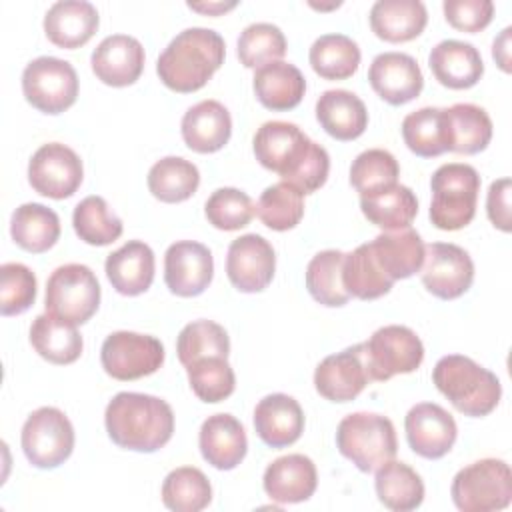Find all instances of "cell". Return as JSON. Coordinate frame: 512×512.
Segmentation results:
<instances>
[{
    "label": "cell",
    "instance_id": "obj_49",
    "mask_svg": "<svg viewBox=\"0 0 512 512\" xmlns=\"http://www.w3.org/2000/svg\"><path fill=\"white\" fill-rule=\"evenodd\" d=\"M208 222L218 230H240L254 218L252 198L238 188H218L204 204Z\"/></svg>",
    "mask_w": 512,
    "mask_h": 512
},
{
    "label": "cell",
    "instance_id": "obj_17",
    "mask_svg": "<svg viewBox=\"0 0 512 512\" xmlns=\"http://www.w3.org/2000/svg\"><path fill=\"white\" fill-rule=\"evenodd\" d=\"M404 430L412 452L428 460L446 456L458 436L452 414L434 402L412 406L404 418Z\"/></svg>",
    "mask_w": 512,
    "mask_h": 512
},
{
    "label": "cell",
    "instance_id": "obj_50",
    "mask_svg": "<svg viewBox=\"0 0 512 512\" xmlns=\"http://www.w3.org/2000/svg\"><path fill=\"white\" fill-rule=\"evenodd\" d=\"M36 300V276L20 262L0 266V312L16 316L26 312Z\"/></svg>",
    "mask_w": 512,
    "mask_h": 512
},
{
    "label": "cell",
    "instance_id": "obj_52",
    "mask_svg": "<svg viewBox=\"0 0 512 512\" xmlns=\"http://www.w3.org/2000/svg\"><path fill=\"white\" fill-rule=\"evenodd\" d=\"M486 212L496 228L510 232V178H500L490 184L486 196Z\"/></svg>",
    "mask_w": 512,
    "mask_h": 512
},
{
    "label": "cell",
    "instance_id": "obj_47",
    "mask_svg": "<svg viewBox=\"0 0 512 512\" xmlns=\"http://www.w3.org/2000/svg\"><path fill=\"white\" fill-rule=\"evenodd\" d=\"M188 382L192 392L202 402H222L226 400L236 386V376L232 366L228 364V358L222 356H210L196 360L194 364L186 366Z\"/></svg>",
    "mask_w": 512,
    "mask_h": 512
},
{
    "label": "cell",
    "instance_id": "obj_37",
    "mask_svg": "<svg viewBox=\"0 0 512 512\" xmlns=\"http://www.w3.org/2000/svg\"><path fill=\"white\" fill-rule=\"evenodd\" d=\"M342 280L348 294L360 300H376L388 294L394 284V280L380 268L370 242L344 254Z\"/></svg>",
    "mask_w": 512,
    "mask_h": 512
},
{
    "label": "cell",
    "instance_id": "obj_6",
    "mask_svg": "<svg viewBox=\"0 0 512 512\" xmlns=\"http://www.w3.org/2000/svg\"><path fill=\"white\" fill-rule=\"evenodd\" d=\"M336 446L362 472H374L398 450L392 420L374 412L344 416L336 430Z\"/></svg>",
    "mask_w": 512,
    "mask_h": 512
},
{
    "label": "cell",
    "instance_id": "obj_25",
    "mask_svg": "<svg viewBox=\"0 0 512 512\" xmlns=\"http://www.w3.org/2000/svg\"><path fill=\"white\" fill-rule=\"evenodd\" d=\"M428 66L434 78L452 90L472 88L484 74V62L470 42L442 40L428 54Z\"/></svg>",
    "mask_w": 512,
    "mask_h": 512
},
{
    "label": "cell",
    "instance_id": "obj_27",
    "mask_svg": "<svg viewBox=\"0 0 512 512\" xmlns=\"http://www.w3.org/2000/svg\"><path fill=\"white\" fill-rule=\"evenodd\" d=\"M154 252L142 240H128L108 254L104 270L118 294L138 296L146 292L154 280Z\"/></svg>",
    "mask_w": 512,
    "mask_h": 512
},
{
    "label": "cell",
    "instance_id": "obj_9",
    "mask_svg": "<svg viewBox=\"0 0 512 512\" xmlns=\"http://www.w3.org/2000/svg\"><path fill=\"white\" fill-rule=\"evenodd\" d=\"M26 460L36 468H56L64 464L74 450V428L68 416L54 408L42 406L34 410L20 434Z\"/></svg>",
    "mask_w": 512,
    "mask_h": 512
},
{
    "label": "cell",
    "instance_id": "obj_19",
    "mask_svg": "<svg viewBox=\"0 0 512 512\" xmlns=\"http://www.w3.org/2000/svg\"><path fill=\"white\" fill-rule=\"evenodd\" d=\"M372 90L392 106L414 100L424 88V76L418 62L404 52L378 54L368 70Z\"/></svg>",
    "mask_w": 512,
    "mask_h": 512
},
{
    "label": "cell",
    "instance_id": "obj_43",
    "mask_svg": "<svg viewBox=\"0 0 512 512\" xmlns=\"http://www.w3.org/2000/svg\"><path fill=\"white\" fill-rule=\"evenodd\" d=\"M404 144L422 158H434L446 152L444 108L426 106L410 112L402 120Z\"/></svg>",
    "mask_w": 512,
    "mask_h": 512
},
{
    "label": "cell",
    "instance_id": "obj_35",
    "mask_svg": "<svg viewBox=\"0 0 512 512\" xmlns=\"http://www.w3.org/2000/svg\"><path fill=\"white\" fill-rule=\"evenodd\" d=\"M30 344L52 364H72L80 358L84 342L76 326L52 316L40 314L30 326Z\"/></svg>",
    "mask_w": 512,
    "mask_h": 512
},
{
    "label": "cell",
    "instance_id": "obj_24",
    "mask_svg": "<svg viewBox=\"0 0 512 512\" xmlns=\"http://www.w3.org/2000/svg\"><path fill=\"white\" fill-rule=\"evenodd\" d=\"M98 24V10L86 0L54 2L44 16V32L48 40L66 50L84 46L96 34Z\"/></svg>",
    "mask_w": 512,
    "mask_h": 512
},
{
    "label": "cell",
    "instance_id": "obj_54",
    "mask_svg": "<svg viewBox=\"0 0 512 512\" xmlns=\"http://www.w3.org/2000/svg\"><path fill=\"white\" fill-rule=\"evenodd\" d=\"M236 6V2H206V4H196V2H188V8L202 12V14H222L226 10H232Z\"/></svg>",
    "mask_w": 512,
    "mask_h": 512
},
{
    "label": "cell",
    "instance_id": "obj_41",
    "mask_svg": "<svg viewBox=\"0 0 512 512\" xmlns=\"http://www.w3.org/2000/svg\"><path fill=\"white\" fill-rule=\"evenodd\" d=\"M210 500L212 486L206 474L194 466H180L162 482V502L174 512H200Z\"/></svg>",
    "mask_w": 512,
    "mask_h": 512
},
{
    "label": "cell",
    "instance_id": "obj_33",
    "mask_svg": "<svg viewBox=\"0 0 512 512\" xmlns=\"http://www.w3.org/2000/svg\"><path fill=\"white\" fill-rule=\"evenodd\" d=\"M360 208L370 224L384 232H392L410 228L418 214V200L408 186L396 182L388 188L360 196Z\"/></svg>",
    "mask_w": 512,
    "mask_h": 512
},
{
    "label": "cell",
    "instance_id": "obj_4",
    "mask_svg": "<svg viewBox=\"0 0 512 512\" xmlns=\"http://www.w3.org/2000/svg\"><path fill=\"white\" fill-rule=\"evenodd\" d=\"M432 382L458 412L472 418L490 414L502 396L498 376L462 354L442 356L432 370Z\"/></svg>",
    "mask_w": 512,
    "mask_h": 512
},
{
    "label": "cell",
    "instance_id": "obj_13",
    "mask_svg": "<svg viewBox=\"0 0 512 512\" xmlns=\"http://www.w3.org/2000/svg\"><path fill=\"white\" fill-rule=\"evenodd\" d=\"M84 178L80 156L60 142L42 144L28 162L30 186L48 198L64 200L72 196Z\"/></svg>",
    "mask_w": 512,
    "mask_h": 512
},
{
    "label": "cell",
    "instance_id": "obj_28",
    "mask_svg": "<svg viewBox=\"0 0 512 512\" xmlns=\"http://www.w3.org/2000/svg\"><path fill=\"white\" fill-rule=\"evenodd\" d=\"M258 102L274 112L296 108L306 92L304 74L290 62H268L256 68L252 78Z\"/></svg>",
    "mask_w": 512,
    "mask_h": 512
},
{
    "label": "cell",
    "instance_id": "obj_21",
    "mask_svg": "<svg viewBox=\"0 0 512 512\" xmlns=\"http://www.w3.org/2000/svg\"><path fill=\"white\" fill-rule=\"evenodd\" d=\"M254 430L270 448L294 444L304 432V412L298 400L282 392L264 396L254 408Z\"/></svg>",
    "mask_w": 512,
    "mask_h": 512
},
{
    "label": "cell",
    "instance_id": "obj_20",
    "mask_svg": "<svg viewBox=\"0 0 512 512\" xmlns=\"http://www.w3.org/2000/svg\"><path fill=\"white\" fill-rule=\"evenodd\" d=\"M92 72L108 86H130L144 70V48L128 34L106 36L90 56Z\"/></svg>",
    "mask_w": 512,
    "mask_h": 512
},
{
    "label": "cell",
    "instance_id": "obj_11",
    "mask_svg": "<svg viewBox=\"0 0 512 512\" xmlns=\"http://www.w3.org/2000/svg\"><path fill=\"white\" fill-rule=\"evenodd\" d=\"M22 92L28 104L44 114L68 110L78 96V74L66 60L38 56L22 72Z\"/></svg>",
    "mask_w": 512,
    "mask_h": 512
},
{
    "label": "cell",
    "instance_id": "obj_26",
    "mask_svg": "<svg viewBox=\"0 0 512 512\" xmlns=\"http://www.w3.org/2000/svg\"><path fill=\"white\" fill-rule=\"evenodd\" d=\"M180 130L190 150L210 154L228 144L232 118L226 106L218 100H202L184 112Z\"/></svg>",
    "mask_w": 512,
    "mask_h": 512
},
{
    "label": "cell",
    "instance_id": "obj_7",
    "mask_svg": "<svg viewBox=\"0 0 512 512\" xmlns=\"http://www.w3.org/2000/svg\"><path fill=\"white\" fill-rule=\"evenodd\" d=\"M452 502L462 512L502 510L512 500L510 466L500 458H482L456 472Z\"/></svg>",
    "mask_w": 512,
    "mask_h": 512
},
{
    "label": "cell",
    "instance_id": "obj_51",
    "mask_svg": "<svg viewBox=\"0 0 512 512\" xmlns=\"http://www.w3.org/2000/svg\"><path fill=\"white\" fill-rule=\"evenodd\" d=\"M442 10L448 24L462 32H480L494 16L490 0H444Z\"/></svg>",
    "mask_w": 512,
    "mask_h": 512
},
{
    "label": "cell",
    "instance_id": "obj_36",
    "mask_svg": "<svg viewBox=\"0 0 512 512\" xmlns=\"http://www.w3.org/2000/svg\"><path fill=\"white\" fill-rule=\"evenodd\" d=\"M374 488L378 500L394 512L416 510L424 500V482L418 472L394 458L376 468Z\"/></svg>",
    "mask_w": 512,
    "mask_h": 512
},
{
    "label": "cell",
    "instance_id": "obj_32",
    "mask_svg": "<svg viewBox=\"0 0 512 512\" xmlns=\"http://www.w3.org/2000/svg\"><path fill=\"white\" fill-rule=\"evenodd\" d=\"M370 246L380 268L394 282L410 278L422 268L424 242L414 228L382 232L370 242Z\"/></svg>",
    "mask_w": 512,
    "mask_h": 512
},
{
    "label": "cell",
    "instance_id": "obj_44",
    "mask_svg": "<svg viewBox=\"0 0 512 512\" xmlns=\"http://www.w3.org/2000/svg\"><path fill=\"white\" fill-rule=\"evenodd\" d=\"M176 352L182 366H190L196 360L230 354L228 332L212 320H194L186 324L176 340Z\"/></svg>",
    "mask_w": 512,
    "mask_h": 512
},
{
    "label": "cell",
    "instance_id": "obj_48",
    "mask_svg": "<svg viewBox=\"0 0 512 512\" xmlns=\"http://www.w3.org/2000/svg\"><path fill=\"white\" fill-rule=\"evenodd\" d=\"M398 174V160L388 150L370 148L354 158L350 166V184L364 196L396 184Z\"/></svg>",
    "mask_w": 512,
    "mask_h": 512
},
{
    "label": "cell",
    "instance_id": "obj_18",
    "mask_svg": "<svg viewBox=\"0 0 512 512\" xmlns=\"http://www.w3.org/2000/svg\"><path fill=\"white\" fill-rule=\"evenodd\" d=\"M368 382L372 380L366 368L362 342L326 356L314 370V386L318 394L330 402L354 400Z\"/></svg>",
    "mask_w": 512,
    "mask_h": 512
},
{
    "label": "cell",
    "instance_id": "obj_53",
    "mask_svg": "<svg viewBox=\"0 0 512 512\" xmlns=\"http://www.w3.org/2000/svg\"><path fill=\"white\" fill-rule=\"evenodd\" d=\"M510 32H512V28L506 26L502 30V34L492 44V56H494V60L498 62V66L504 72H510V50H508V46H510Z\"/></svg>",
    "mask_w": 512,
    "mask_h": 512
},
{
    "label": "cell",
    "instance_id": "obj_30",
    "mask_svg": "<svg viewBox=\"0 0 512 512\" xmlns=\"http://www.w3.org/2000/svg\"><path fill=\"white\" fill-rule=\"evenodd\" d=\"M428 22L426 6L420 0H378L370 8V28L386 42L414 40Z\"/></svg>",
    "mask_w": 512,
    "mask_h": 512
},
{
    "label": "cell",
    "instance_id": "obj_34",
    "mask_svg": "<svg viewBox=\"0 0 512 512\" xmlns=\"http://www.w3.org/2000/svg\"><path fill=\"white\" fill-rule=\"evenodd\" d=\"M12 240L26 252L40 254L50 250L60 236L58 214L38 202H26L18 206L10 220Z\"/></svg>",
    "mask_w": 512,
    "mask_h": 512
},
{
    "label": "cell",
    "instance_id": "obj_39",
    "mask_svg": "<svg viewBox=\"0 0 512 512\" xmlns=\"http://www.w3.org/2000/svg\"><path fill=\"white\" fill-rule=\"evenodd\" d=\"M312 70L326 80H346L360 64V48L346 34H322L308 54Z\"/></svg>",
    "mask_w": 512,
    "mask_h": 512
},
{
    "label": "cell",
    "instance_id": "obj_15",
    "mask_svg": "<svg viewBox=\"0 0 512 512\" xmlns=\"http://www.w3.org/2000/svg\"><path fill=\"white\" fill-rule=\"evenodd\" d=\"M274 270V248L260 234H244L230 242L226 256V274L236 290L246 294L264 290L272 282Z\"/></svg>",
    "mask_w": 512,
    "mask_h": 512
},
{
    "label": "cell",
    "instance_id": "obj_14",
    "mask_svg": "<svg viewBox=\"0 0 512 512\" xmlns=\"http://www.w3.org/2000/svg\"><path fill=\"white\" fill-rule=\"evenodd\" d=\"M420 276L430 294L442 300H454L472 286L474 262L458 244L432 242L424 246Z\"/></svg>",
    "mask_w": 512,
    "mask_h": 512
},
{
    "label": "cell",
    "instance_id": "obj_46",
    "mask_svg": "<svg viewBox=\"0 0 512 512\" xmlns=\"http://www.w3.org/2000/svg\"><path fill=\"white\" fill-rule=\"evenodd\" d=\"M284 32L270 22H254L240 32L238 58L246 68H260L286 54Z\"/></svg>",
    "mask_w": 512,
    "mask_h": 512
},
{
    "label": "cell",
    "instance_id": "obj_1",
    "mask_svg": "<svg viewBox=\"0 0 512 512\" xmlns=\"http://www.w3.org/2000/svg\"><path fill=\"white\" fill-rule=\"evenodd\" d=\"M256 160L276 172L282 182L302 194L324 186L330 172V156L324 146L310 140L296 124L284 120L264 122L254 134Z\"/></svg>",
    "mask_w": 512,
    "mask_h": 512
},
{
    "label": "cell",
    "instance_id": "obj_12",
    "mask_svg": "<svg viewBox=\"0 0 512 512\" xmlns=\"http://www.w3.org/2000/svg\"><path fill=\"white\" fill-rule=\"evenodd\" d=\"M100 362L104 372L116 380H138L162 366L164 346L156 336L118 330L102 342Z\"/></svg>",
    "mask_w": 512,
    "mask_h": 512
},
{
    "label": "cell",
    "instance_id": "obj_10",
    "mask_svg": "<svg viewBox=\"0 0 512 512\" xmlns=\"http://www.w3.org/2000/svg\"><path fill=\"white\" fill-rule=\"evenodd\" d=\"M362 352L372 382H384L396 374H410L424 360L422 340L414 330L400 324L378 328L362 342Z\"/></svg>",
    "mask_w": 512,
    "mask_h": 512
},
{
    "label": "cell",
    "instance_id": "obj_16",
    "mask_svg": "<svg viewBox=\"0 0 512 512\" xmlns=\"http://www.w3.org/2000/svg\"><path fill=\"white\" fill-rule=\"evenodd\" d=\"M214 276L212 252L194 240H178L164 254V282L182 298L202 294Z\"/></svg>",
    "mask_w": 512,
    "mask_h": 512
},
{
    "label": "cell",
    "instance_id": "obj_29",
    "mask_svg": "<svg viewBox=\"0 0 512 512\" xmlns=\"http://www.w3.org/2000/svg\"><path fill=\"white\" fill-rule=\"evenodd\" d=\"M316 118L326 134L348 142L364 134L368 126V110L364 102L350 90H326L316 102Z\"/></svg>",
    "mask_w": 512,
    "mask_h": 512
},
{
    "label": "cell",
    "instance_id": "obj_23",
    "mask_svg": "<svg viewBox=\"0 0 512 512\" xmlns=\"http://www.w3.org/2000/svg\"><path fill=\"white\" fill-rule=\"evenodd\" d=\"M262 484L264 492L278 504L304 502L318 486L316 466L304 454H286L266 466Z\"/></svg>",
    "mask_w": 512,
    "mask_h": 512
},
{
    "label": "cell",
    "instance_id": "obj_42",
    "mask_svg": "<svg viewBox=\"0 0 512 512\" xmlns=\"http://www.w3.org/2000/svg\"><path fill=\"white\" fill-rule=\"evenodd\" d=\"M72 226L78 238L92 246L112 244L122 236V220L110 212L102 196H86L80 200L72 214Z\"/></svg>",
    "mask_w": 512,
    "mask_h": 512
},
{
    "label": "cell",
    "instance_id": "obj_2",
    "mask_svg": "<svg viewBox=\"0 0 512 512\" xmlns=\"http://www.w3.org/2000/svg\"><path fill=\"white\" fill-rule=\"evenodd\" d=\"M104 424L116 446L134 452H156L172 438L174 412L158 396L118 392L106 406Z\"/></svg>",
    "mask_w": 512,
    "mask_h": 512
},
{
    "label": "cell",
    "instance_id": "obj_22",
    "mask_svg": "<svg viewBox=\"0 0 512 512\" xmlns=\"http://www.w3.org/2000/svg\"><path fill=\"white\" fill-rule=\"evenodd\" d=\"M198 446L202 458L218 468V470H232L236 468L248 450V440L244 426L232 414H212L208 416L198 434Z\"/></svg>",
    "mask_w": 512,
    "mask_h": 512
},
{
    "label": "cell",
    "instance_id": "obj_38",
    "mask_svg": "<svg viewBox=\"0 0 512 512\" xmlns=\"http://www.w3.org/2000/svg\"><path fill=\"white\" fill-rule=\"evenodd\" d=\"M198 184L200 172L196 164L180 156L160 158L148 170V190L160 202H184L198 190Z\"/></svg>",
    "mask_w": 512,
    "mask_h": 512
},
{
    "label": "cell",
    "instance_id": "obj_8",
    "mask_svg": "<svg viewBox=\"0 0 512 512\" xmlns=\"http://www.w3.org/2000/svg\"><path fill=\"white\" fill-rule=\"evenodd\" d=\"M46 312L72 324L88 322L100 306V284L84 264L58 266L46 282Z\"/></svg>",
    "mask_w": 512,
    "mask_h": 512
},
{
    "label": "cell",
    "instance_id": "obj_45",
    "mask_svg": "<svg viewBox=\"0 0 512 512\" xmlns=\"http://www.w3.org/2000/svg\"><path fill=\"white\" fill-rule=\"evenodd\" d=\"M254 212L264 226L276 232L290 230L304 216V194L286 182L272 184L260 194Z\"/></svg>",
    "mask_w": 512,
    "mask_h": 512
},
{
    "label": "cell",
    "instance_id": "obj_3",
    "mask_svg": "<svg viewBox=\"0 0 512 512\" xmlns=\"http://www.w3.org/2000/svg\"><path fill=\"white\" fill-rule=\"evenodd\" d=\"M224 56L226 44L216 30L192 26L170 40L158 56L156 72L170 90L196 92L222 66Z\"/></svg>",
    "mask_w": 512,
    "mask_h": 512
},
{
    "label": "cell",
    "instance_id": "obj_31",
    "mask_svg": "<svg viewBox=\"0 0 512 512\" xmlns=\"http://www.w3.org/2000/svg\"><path fill=\"white\" fill-rule=\"evenodd\" d=\"M446 150L458 154H478L492 138V120L488 112L470 102H458L444 108Z\"/></svg>",
    "mask_w": 512,
    "mask_h": 512
},
{
    "label": "cell",
    "instance_id": "obj_40",
    "mask_svg": "<svg viewBox=\"0 0 512 512\" xmlns=\"http://www.w3.org/2000/svg\"><path fill=\"white\" fill-rule=\"evenodd\" d=\"M344 252L322 250L306 266V288L310 296L322 306H344L350 294L342 280Z\"/></svg>",
    "mask_w": 512,
    "mask_h": 512
},
{
    "label": "cell",
    "instance_id": "obj_5",
    "mask_svg": "<svg viewBox=\"0 0 512 512\" xmlns=\"http://www.w3.org/2000/svg\"><path fill=\"white\" fill-rule=\"evenodd\" d=\"M430 188V220L436 228L460 230L472 222L480 192V174L474 166L462 162L442 164L432 174Z\"/></svg>",
    "mask_w": 512,
    "mask_h": 512
}]
</instances>
